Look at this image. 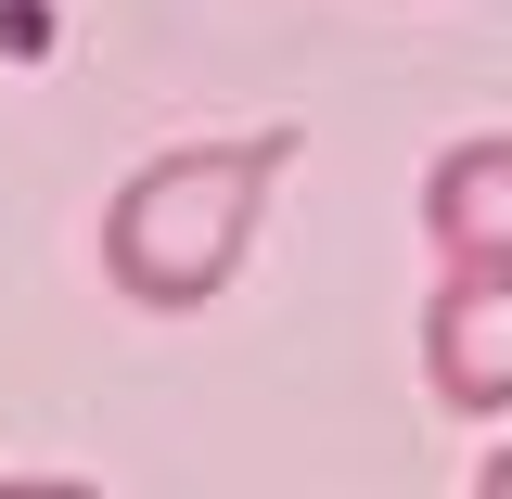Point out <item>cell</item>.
Returning a JSON list of instances; mask_svg holds the SVG:
<instances>
[{
    "mask_svg": "<svg viewBox=\"0 0 512 499\" xmlns=\"http://www.w3.org/2000/svg\"><path fill=\"white\" fill-rule=\"evenodd\" d=\"M423 384L461 423L512 410V269H448L423 295Z\"/></svg>",
    "mask_w": 512,
    "mask_h": 499,
    "instance_id": "2",
    "label": "cell"
},
{
    "mask_svg": "<svg viewBox=\"0 0 512 499\" xmlns=\"http://www.w3.org/2000/svg\"><path fill=\"white\" fill-rule=\"evenodd\" d=\"M474 487H487V499H512V448H500V461H487V474H474Z\"/></svg>",
    "mask_w": 512,
    "mask_h": 499,
    "instance_id": "4",
    "label": "cell"
},
{
    "mask_svg": "<svg viewBox=\"0 0 512 499\" xmlns=\"http://www.w3.org/2000/svg\"><path fill=\"white\" fill-rule=\"evenodd\" d=\"M295 167V128H244V141H180L154 167H128L116 205H103V282L154 320H192L231 295L269 192Z\"/></svg>",
    "mask_w": 512,
    "mask_h": 499,
    "instance_id": "1",
    "label": "cell"
},
{
    "mask_svg": "<svg viewBox=\"0 0 512 499\" xmlns=\"http://www.w3.org/2000/svg\"><path fill=\"white\" fill-rule=\"evenodd\" d=\"M423 244L448 269H512V141H448L423 167Z\"/></svg>",
    "mask_w": 512,
    "mask_h": 499,
    "instance_id": "3",
    "label": "cell"
}]
</instances>
